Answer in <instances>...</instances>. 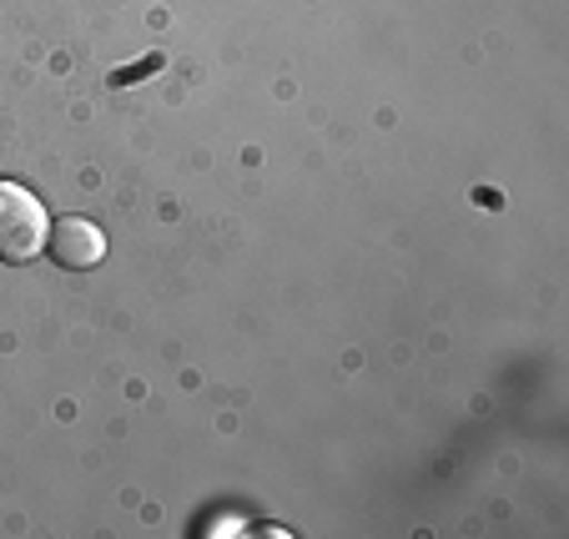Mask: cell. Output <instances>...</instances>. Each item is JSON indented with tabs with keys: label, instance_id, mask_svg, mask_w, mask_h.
I'll use <instances>...</instances> for the list:
<instances>
[{
	"label": "cell",
	"instance_id": "1",
	"mask_svg": "<svg viewBox=\"0 0 569 539\" xmlns=\"http://www.w3.org/2000/svg\"><path fill=\"white\" fill-rule=\"evenodd\" d=\"M46 202L21 182H0V262H31L46 252Z\"/></svg>",
	"mask_w": 569,
	"mask_h": 539
},
{
	"label": "cell",
	"instance_id": "2",
	"mask_svg": "<svg viewBox=\"0 0 569 539\" xmlns=\"http://www.w3.org/2000/svg\"><path fill=\"white\" fill-rule=\"evenodd\" d=\"M46 252H51V262H61L66 272H87L107 258V232H101L97 222H87V217H61V222H51V232H46Z\"/></svg>",
	"mask_w": 569,
	"mask_h": 539
}]
</instances>
